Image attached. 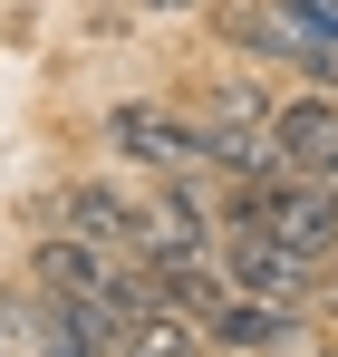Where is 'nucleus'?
<instances>
[{
  "label": "nucleus",
  "mask_w": 338,
  "mask_h": 357,
  "mask_svg": "<svg viewBox=\"0 0 338 357\" xmlns=\"http://www.w3.org/2000/svg\"><path fill=\"white\" fill-rule=\"evenodd\" d=\"M203 126H271V97H261V77H223V87L203 97Z\"/></svg>",
  "instance_id": "1a4fd4ad"
},
{
  "label": "nucleus",
  "mask_w": 338,
  "mask_h": 357,
  "mask_svg": "<svg viewBox=\"0 0 338 357\" xmlns=\"http://www.w3.org/2000/svg\"><path fill=\"white\" fill-rule=\"evenodd\" d=\"M135 261H213L223 251V213H213V193L193 174H165L145 203H135V241H126Z\"/></svg>",
  "instance_id": "f257e3e1"
},
{
  "label": "nucleus",
  "mask_w": 338,
  "mask_h": 357,
  "mask_svg": "<svg viewBox=\"0 0 338 357\" xmlns=\"http://www.w3.org/2000/svg\"><path fill=\"white\" fill-rule=\"evenodd\" d=\"M213 261H223V280H232L242 299H281V309H309V299H319V261H300V251H290V241H271L261 222L223 232V251H213Z\"/></svg>",
  "instance_id": "7ed1b4c3"
},
{
  "label": "nucleus",
  "mask_w": 338,
  "mask_h": 357,
  "mask_svg": "<svg viewBox=\"0 0 338 357\" xmlns=\"http://www.w3.org/2000/svg\"><path fill=\"white\" fill-rule=\"evenodd\" d=\"M58 232H78V241H97V251H126L135 241V193H116V183L97 174H78V183H58Z\"/></svg>",
  "instance_id": "423d86ee"
},
{
  "label": "nucleus",
  "mask_w": 338,
  "mask_h": 357,
  "mask_svg": "<svg viewBox=\"0 0 338 357\" xmlns=\"http://www.w3.org/2000/svg\"><path fill=\"white\" fill-rule=\"evenodd\" d=\"M107 145L135 155V165H155V174H213V126L174 116V107H145V97L107 107Z\"/></svg>",
  "instance_id": "f03ea898"
},
{
  "label": "nucleus",
  "mask_w": 338,
  "mask_h": 357,
  "mask_svg": "<svg viewBox=\"0 0 338 357\" xmlns=\"http://www.w3.org/2000/svg\"><path fill=\"white\" fill-rule=\"evenodd\" d=\"M126 348H135V357H203L213 338H203V319H184V309H165V299H155V309L126 328Z\"/></svg>",
  "instance_id": "6e6552de"
},
{
  "label": "nucleus",
  "mask_w": 338,
  "mask_h": 357,
  "mask_svg": "<svg viewBox=\"0 0 338 357\" xmlns=\"http://www.w3.org/2000/svg\"><path fill=\"white\" fill-rule=\"evenodd\" d=\"M319 299H329V309H338V251H329V261H319Z\"/></svg>",
  "instance_id": "9d476101"
},
{
  "label": "nucleus",
  "mask_w": 338,
  "mask_h": 357,
  "mask_svg": "<svg viewBox=\"0 0 338 357\" xmlns=\"http://www.w3.org/2000/svg\"><path fill=\"white\" fill-rule=\"evenodd\" d=\"M203 338L232 348V357H261V348H290V338H300V309H281V299H242V290H232L223 309L203 319Z\"/></svg>",
  "instance_id": "0eeeda50"
},
{
  "label": "nucleus",
  "mask_w": 338,
  "mask_h": 357,
  "mask_svg": "<svg viewBox=\"0 0 338 357\" xmlns=\"http://www.w3.org/2000/svg\"><path fill=\"white\" fill-rule=\"evenodd\" d=\"M271 145H281L290 174H338V87H309V97L271 107Z\"/></svg>",
  "instance_id": "39448f33"
},
{
  "label": "nucleus",
  "mask_w": 338,
  "mask_h": 357,
  "mask_svg": "<svg viewBox=\"0 0 338 357\" xmlns=\"http://www.w3.org/2000/svg\"><path fill=\"white\" fill-rule=\"evenodd\" d=\"M107 271H116V251H97V241H78V232H39L29 241V280L49 299H68V309H107Z\"/></svg>",
  "instance_id": "20e7f679"
}]
</instances>
